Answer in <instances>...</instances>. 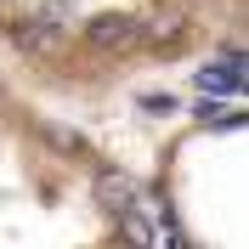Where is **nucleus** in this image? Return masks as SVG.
I'll return each mask as SVG.
<instances>
[{
	"mask_svg": "<svg viewBox=\"0 0 249 249\" xmlns=\"http://www.w3.org/2000/svg\"><path fill=\"white\" fill-rule=\"evenodd\" d=\"M40 23H68V0H46L40 6Z\"/></svg>",
	"mask_w": 249,
	"mask_h": 249,
	"instance_id": "423d86ee",
	"label": "nucleus"
},
{
	"mask_svg": "<svg viewBox=\"0 0 249 249\" xmlns=\"http://www.w3.org/2000/svg\"><path fill=\"white\" fill-rule=\"evenodd\" d=\"M113 221H119V232H124V244H130V249H153V227H147L142 210H124V215H113Z\"/></svg>",
	"mask_w": 249,
	"mask_h": 249,
	"instance_id": "7ed1b4c3",
	"label": "nucleus"
},
{
	"mask_svg": "<svg viewBox=\"0 0 249 249\" xmlns=\"http://www.w3.org/2000/svg\"><path fill=\"white\" fill-rule=\"evenodd\" d=\"M96 198L108 204L113 215H124V210H142L136 181H130V176H119V170H102V176H96Z\"/></svg>",
	"mask_w": 249,
	"mask_h": 249,
	"instance_id": "f03ea898",
	"label": "nucleus"
},
{
	"mask_svg": "<svg viewBox=\"0 0 249 249\" xmlns=\"http://www.w3.org/2000/svg\"><path fill=\"white\" fill-rule=\"evenodd\" d=\"M159 232H164V244H170V249H193V244H187V232H181V221H176V210H159Z\"/></svg>",
	"mask_w": 249,
	"mask_h": 249,
	"instance_id": "39448f33",
	"label": "nucleus"
},
{
	"mask_svg": "<svg viewBox=\"0 0 249 249\" xmlns=\"http://www.w3.org/2000/svg\"><path fill=\"white\" fill-rule=\"evenodd\" d=\"M238 62H244V91H249V57H238Z\"/></svg>",
	"mask_w": 249,
	"mask_h": 249,
	"instance_id": "0eeeda50",
	"label": "nucleus"
},
{
	"mask_svg": "<svg viewBox=\"0 0 249 249\" xmlns=\"http://www.w3.org/2000/svg\"><path fill=\"white\" fill-rule=\"evenodd\" d=\"M91 46H130V17H96Z\"/></svg>",
	"mask_w": 249,
	"mask_h": 249,
	"instance_id": "20e7f679",
	"label": "nucleus"
},
{
	"mask_svg": "<svg viewBox=\"0 0 249 249\" xmlns=\"http://www.w3.org/2000/svg\"><path fill=\"white\" fill-rule=\"evenodd\" d=\"M198 91H204V96H232V91H244V62H238V57L204 62V68H198Z\"/></svg>",
	"mask_w": 249,
	"mask_h": 249,
	"instance_id": "f257e3e1",
	"label": "nucleus"
}]
</instances>
